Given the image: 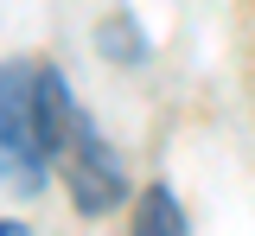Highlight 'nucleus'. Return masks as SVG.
I'll list each match as a JSON object with an SVG mask.
<instances>
[{"label":"nucleus","instance_id":"nucleus-1","mask_svg":"<svg viewBox=\"0 0 255 236\" xmlns=\"http://www.w3.org/2000/svg\"><path fill=\"white\" fill-rule=\"evenodd\" d=\"M51 179V134H45V102H38V70L0 64V185L13 192H45Z\"/></svg>","mask_w":255,"mask_h":236},{"label":"nucleus","instance_id":"nucleus-2","mask_svg":"<svg viewBox=\"0 0 255 236\" xmlns=\"http://www.w3.org/2000/svg\"><path fill=\"white\" fill-rule=\"evenodd\" d=\"M58 160H64L70 204H77L83 217H109V211L128 198V179H122V166H115V153H109V140L96 134L90 115L77 121V134H70V147H64Z\"/></svg>","mask_w":255,"mask_h":236},{"label":"nucleus","instance_id":"nucleus-4","mask_svg":"<svg viewBox=\"0 0 255 236\" xmlns=\"http://www.w3.org/2000/svg\"><path fill=\"white\" fill-rule=\"evenodd\" d=\"M0 236H32V230H26V224H0Z\"/></svg>","mask_w":255,"mask_h":236},{"label":"nucleus","instance_id":"nucleus-3","mask_svg":"<svg viewBox=\"0 0 255 236\" xmlns=\"http://www.w3.org/2000/svg\"><path fill=\"white\" fill-rule=\"evenodd\" d=\"M134 236H191L185 211H179V198H172L166 185H147V192L134 198Z\"/></svg>","mask_w":255,"mask_h":236}]
</instances>
